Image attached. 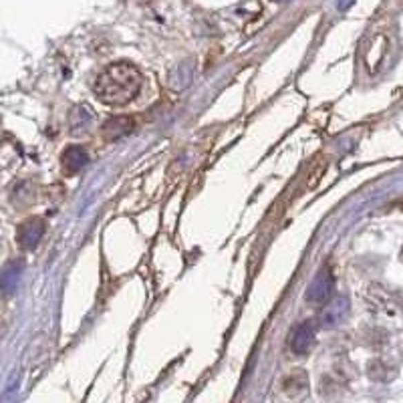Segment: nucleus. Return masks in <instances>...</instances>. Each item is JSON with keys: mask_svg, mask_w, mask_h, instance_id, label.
Instances as JSON below:
<instances>
[{"mask_svg": "<svg viewBox=\"0 0 403 403\" xmlns=\"http://www.w3.org/2000/svg\"><path fill=\"white\" fill-rule=\"evenodd\" d=\"M95 97L111 107H121L135 99L141 91V73L131 63H113L101 71L93 85Z\"/></svg>", "mask_w": 403, "mask_h": 403, "instance_id": "1", "label": "nucleus"}, {"mask_svg": "<svg viewBox=\"0 0 403 403\" xmlns=\"http://www.w3.org/2000/svg\"><path fill=\"white\" fill-rule=\"evenodd\" d=\"M333 288H335V278L328 268H323L317 277L313 278V282L306 288V301L311 302H327L333 297Z\"/></svg>", "mask_w": 403, "mask_h": 403, "instance_id": "2", "label": "nucleus"}, {"mask_svg": "<svg viewBox=\"0 0 403 403\" xmlns=\"http://www.w3.org/2000/svg\"><path fill=\"white\" fill-rule=\"evenodd\" d=\"M347 313H349V301L345 297H339L335 301L328 299L327 306L321 313V323H323V327H335V325L345 321Z\"/></svg>", "mask_w": 403, "mask_h": 403, "instance_id": "3", "label": "nucleus"}, {"mask_svg": "<svg viewBox=\"0 0 403 403\" xmlns=\"http://www.w3.org/2000/svg\"><path fill=\"white\" fill-rule=\"evenodd\" d=\"M315 345V327L313 323H302L301 327L295 328L291 337V351L295 355H306Z\"/></svg>", "mask_w": 403, "mask_h": 403, "instance_id": "4", "label": "nucleus"}, {"mask_svg": "<svg viewBox=\"0 0 403 403\" xmlns=\"http://www.w3.org/2000/svg\"><path fill=\"white\" fill-rule=\"evenodd\" d=\"M89 161V151L81 146H71L63 151V157H61V164H63V170L67 174H77L81 172Z\"/></svg>", "mask_w": 403, "mask_h": 403, "instance_id": "5", "label": "nucleus"}, {"mask_svg": "<svg viewBox=\"0 0 403 403\" xmlns=\"http://www.w3.org/2000/svg\"><path fill=\"white\" fill-rule=\"evenodd\" d=\"M133 129V119L131 117H113L111 121H107L103 126V135L107 139H115V137H121Z\"/></svg>", "mask_w": 403, "mask_h": 403, "instance_id": "6", "label": "nucleus"}, {"mask_svg": "<svg viewBox=\"0 0 403 403\" xmlns=\"http://www.w3.org/2000/svg\"><path fill=\"white\" fill-rule=\"evenodd\" d=\"M43 222L41 220H30L28 224H25V228H23V244L25 246H28V248H32L37 242H39V238H41V234H43Z\"/></svg>", "mask_w": 403, "mask_h": 403, "instance_id": "7", "label": "nucleus"}]
</instances>
